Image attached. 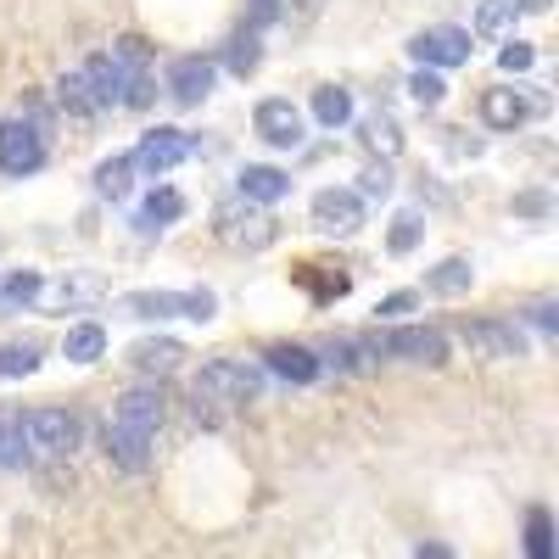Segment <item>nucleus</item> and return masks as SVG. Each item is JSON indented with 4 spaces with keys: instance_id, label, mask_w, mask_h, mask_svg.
<instances>
[{
    "instance_id": "38",
    "label": "nucleus",
    "mask_w": 559,
    "mask_h": 559,
    "mask_svg": "<svg viewBox=\"0 0 559 559\" xmlns=\"http://www.w3.org/2000/svg\"><path fill=\"white\" fill-rule=\"evenodd\" d=\"M408 308H414V292H392V297H381L376 313H381V319H397V313H408Z\"/></svg>"
},
{
    "instance_id": "23",
    "label": "nucleus",
    "mask_w": 559,
    "mask_h": 559,
    "mask_svg": "<svg viewBox=\"0 0 559 559\" xmlns=\"http://www.w3.org/2000/svg\"><path fill=\"white\" fill-rule=\"evenodd\" d=\"M96 191H102L107 202H123V197L134 191V163H129V157H107V163L96 168Z\"/></svg>"
},
{
    "instance_id": "14",
    "label": "nucleus",
    "mask_w": 559,
    "mask_h": 559,
    "mask_svg": "<svg viewBox=\"0 0 559 559\" xmlns=\"http://www.w3.org/2000/svg\"><path fill=\"white\" fill-rule=\"evenodd\" d=\"M236 191H241V202L269 207V202H280V197L292 191V179L280 174V168H269V163H247V168H241V179H236Z\"/></svg>"
},
{
    "instance_id": "3",
    "label": "nucleus",
    "mask_w": 559,
    "mask_h": 559,
    "mask_svg": "<svg viewBox=\"0 0 559 559\" xmlns=\"http://www.w3.org/2000/svg\"><path fill=\"white\" fill-rule=\"evenodd\" d=\"M17 431H23V448H28V453H45V459L73 453L79 437H84L79 414H68V408H34V414L17 419Z\"/></svg>"
},
{
    "instance_id": "37",
    "label": "nucleus",
    "mask_w": 559,
    "mask_h": 559,
    "mask_svg": "<svg viewBox=\"0 0 559 559\" xmlns=\"http://www.w3.org/2000/svg\"><path fill=\"white\" fill-rule=\"evenodd\" d=\"M532 324H537V331H554V324H559V308H554V297H543V302H532V313H526Z\"/></svg>"
},
{
    "instance_id": "39",
    "label": "nucleus",
    "mask_w": 559,
    "mask_h": 559,
    "mask_svg": "<svg viewBox=\"0 0 559 559\" xmlns=\"http://www.w3.org/2000/svg\"><path fill=\"white\" fill-rule=\"evenodd\" d=\"M280 17V0H252V23H274Z\"/></svg>"
},
{
    "instance_id": "26",
    "label": "nucleus",
    "mask_w": 559,
    "mask_h": 559,
    "mask_svg": "<svg viewBox=\"0 0 559 559\" xmlns=\"http://www.w3.org/2000/svg\"><path fill=\"white\" fill-rule=\"evenodd\" d=\"M34 369H39V347L34 342H7V347H0V381L34 376Z\"/></svg>"
},
{
    "instance_id": "25",
    "label": "nucleus",
    "mask_w": 559,
    "mask_h": 559,
    "mask_svg": "<svg viewBox=\"0 0 559 559\" xmlns=\"http://www.w3.org/2000/svg\"><path fill=\"white\" fill-rule=\"evenodd\" d=\"M521 17V0H481L476 12V34H509Z\"/></svg>"
},
{
    "instance_id": "2",
    "label": "nucleus",
    "mask_w": 559,
    "mask_h": 559,
    "mask_svg": "<svg viewBox=\"0 0 559 559\" xmlns=\"http://www.w3.org/2000/svg\"><path fill=\"white\" fill-rule=\"evenodd\" d=\"M118 308L129 319H197V324H207L218 313V297L207 286H197V292H129Z\"/></svg>"
},
{
    "instance_id": "1",
    "label": "nucleus",
    "mask_w": 559,
    "mask_h": 559,
    "mask_svg": "<svg viewBox=\"0 0 559 559\" xmlns=\"http://www.w3.org/2000/svg\"><path fill=\"white\" fill-rule=\"evenodd\" d=\"M163 392L157 386H134L118 397L112 408V426H107V453L123 464V471H146L152 464V448H157V431H163Z\"/></svg>"
},
{
    "instance_id": "31",
    "label": "nucleus",
    "mask_w": 559,
    "mask_h": 559,
    "mask_svg": "<svg viewBox=\"0 0 559 559\" xmlns=\"http://www.w3.org/2000/svg\"><path fill=\"white\" fill-rule=\"evenodd\" d=\"M419 229H426V224H419V213H397V224H392V236H386V247L403 258V252H414L419 247Z\"/></svg>"
},
{
    "instance_id": "24",
    "label": "nucleus",
    "mask_w": 559,
    "mask_h": 559,
    "mask_svg": "<svg viewBox=\"0 0 559 559\" xmlns=\"http://www.w3.org/2000/svg\"><path fill=\"white\" fill-rule=\"evenodd\" d=\"M224 62H229V73H252L258 62H263V45H258V28H241L236 39H229V51H224Z\"/></svg>"
},
{
    "instance_id": "9",
    "label": "nucleus",
    "mask_w": 559,
    "mask_h": 559,
    "mask_svg": "<svg viewBox=\"0 0 559 559\" xmlns=\"http://www.w3.org/2000/svg\"><path fill=\"white\" fill-rule=\"evenodd\" d=\"M386 358H408V364H448V336L431 331V324H403L381 342Z\"/></svg>"
},
{
    "instance_id": "36",
    "label": "nucleus",
    "mask_w": 559,
    "mask_h": 559,
    "mask_svg": "<svg viewBox=\"0 0 559 559\" xmlns=\"http://www.w3.org/2000/svg\"><path fill=\"white\" fill-rule=\"evenodd\" d=\"M28 448H23V431H17V419H7L0 426V464H23Z\"/></svg>"
},
{
    "instance_id": "28",
    "label": "nucleus",
    "mask_w": 559,
    "mask_h": 559,
    "mask_svg": "<svg viewBox=\"0 0 559 559\" xmlns=\"http://www.w3.org/2000/svg\"><path fill=\"white\" fill-rule=\"evenodd\" d=\"M364 146L381 152V157H392V152L403 146V134H397V123H392L386 112H376V118H364Z\"/></svg>"
},
{
    "instance_id": "41",
    "label": "nucleus",
    "mask_w": 559,
    "mask_h": 559,
    "mask_svg": "<svg viewBox=\"0 0 559 559\" xmlns=\"http://www.w3.org/2000/svg\"><path fill=\"white\" fill-rule=\"evenodd\" d=\"M414 559H453V548H442V543H426V548H419Z\"/></svg>"
},
{
    "instance_id": "4",
    "label": "nucleus",
    "mask_w": 559,
    "mask_h": 559,
    "mask_svg": "<svg viewBox=\"0 0 559 559\" xmlns=\"http://www.w3.org/2000/svg\"><path fill=\"white\" fill-rule=\"evenodd\" d=\"M258 392H263V376L247 358H213L197 376V397H207V403H247Z\"/></svg>"
},
{
    "instance_id": "27",
    "label": "nucleus",
    "mask_w": 559,
    "mask_h": 559,
    "mask_svg": "<svg viewBox=\"0 0 559 559\" xmlns=\"http://www.w3.org/2000/svg\"><path fill=\"white\" fill-rule=\"evenodd\" d=\"M526 559H554V521H548V509H526Z\"/></svg>"
},
{
    "instance_id": "20",
    "label": "nucleus",
    "mask_w": 559,
    "mask_h": 559,
    "mask_svg": "<svg viewBox=\"0 0 559 559\" xmlns=\"http://www.w3.org/2000/svg\"><path fill=\"white\" fill-rule=\"evenodd\" d=\"M426 286H431L437 297H464V292L476 286V269L464 263V258H442V263L426 274Z\"/></svg>"
},
{
    "instance_id": "17",
    "label": "nucleus",
    "mask_w": 559,
    "mask_h": 559,
    "mask_svg": "<svg viewBox=\"0 0 559 559\" xmlns=\"http://www.w3.org/2000/svg\"><path fill=\"white\" fill-rule=\"evenodd\" d=\"M179 358H185V347L168 342V336H146V342L129 347V364L146 369V376H168V369H179Z\"/></svg>"
},
{
    "instance_id": "18",
    "label": "nucleus",
    "mask_w": 559,
    "mask_h": 559,
    "mask_svg": "<svg viewBox=\"0 0 559 559\" xmlns=\"http://www.w3.org/2000/svg\"><path fill=\"white\" fill-rule=\"evenodd\" d=\"M39 297H51L57 308H90V302L107 297V286H102L96 274H68V280H57V286H45Z\"/></svg>"
},
{
    "instance_id": "29",
    "label": "nucleus",
    "mask_w": 559,
    "mask_h": 559,
    "mask_svg": "<svg viewBox=\"0 0 559 559\" xmlns=\"http://www.w3.org/2000/svg\"><path fill=\"white\" fill-rule=\"evenodd\" d=\"M39 292H45V280H39L34 269H23V274H12V280H0V302H7V308H28Z\"/></svg>"
},
{
    "instance_id": "32",
    "label": "nucleus",
    "mask_w": 559,
    "mask_h": 559,
    "mask_svg": "<svg viewBox=\"0 0 559 559\" xmlns=\"http://www.w3.org/2000/svg\"><path fill=\"white\" fill-rule=\"evenodd\" d=\"M408 96H414V102H419V107H437V102H442V96H448V84H442V79H437V73H431V68H419V73H414V79H408Z\"/></svg>"
},
{
    "instance_id": "11",
    "label": "nucleus",
    "mask_w": 559,
    "mask_h": 559,
    "mask_svg": "<svg viewBox=\"0 0 559 559\" xmlns=\"http://www.w3.org/2000/svg\"><path fill=\"white\" fill-rule=\"evenodd\" d=\"M313 224L324 229V236H353V229L364 224V202L353 197V191H319L313 197Z\"/></svg>"
},
{
    "instance_id": "13",
    "label": "nucleus",
    "mask_w": 559,
    "mask_h": 559,
    "mask_svg": "<svg viewBox=\"0 0 559 559\" xmlns=\"http://www.w3.org/2000/svg\"><path fill=\"white\" fill-rule=\"evenodd\" d=\"M464 342H471L476 353H487V358H521V353H526V342H521L515 324H498V319L464 324Z\"/></svg>"
},
{
    "instance_id": "34",
    "label": "nucleus",
    "mask_w": 559,
    "mask_h": 559,
    "mask_svg": "<svg viewBox=\"0 0 559 559\" xmlns=\"http://www.w3.org/2000/svg\"><path fill=\"white\" fill-rule=\"evenodd\" d=\"M364 353H369L364 342H331V347H324V358H319V369H324V364H336V369H358V364H364Z\"/></svg>"
},
{
    "instance_id": "35",
    "label": "nucleus",
    "mask_w": 559,
    "mask_h": 559,
    "mask_svg": "<svg viewBox=\"0 0 559 559\" xmlns=\"http://www.w3.org/2000/svg\"><path fill=\"white\" fill-rule=\"evenodd\" d=\"M498 62H503V73H532V62H537V51L526 39H509L503 51H498Z\"/></svg>"
},
{
    "instance_id": "19",
    "label": "nucleus",
    "mask_w": 559,
    "mask_h": 559,
    "mask_svg": "<svg viewBox=\"0 0 559 559\" xmlns=\"http://www.w3.org/2000/svg\"><path fill=\"white\" fill-rule=\"evenodd\" d=\"M62 358L68 364H102L107 358V331L102 324H73V331L62 336Z\"/></svg>"
},
{
    "instance_id": "30",
    "label": "nucleus",
    "mask_w": 559,
    "mask_h": 559,
    "mask_svg": "<svg viewBox=\"0 0 559 559\" xmlns=\"http://www.w3.org/2000/svg\"><path fill=\"white\" fill-rule=\"evenodd\" d=\"M358 202L369 197V202H381V197H392V168L386 163H369L364 174H358V191H353Z\"/></svg>"
},
{
    "instance_id": "8",
    "label": "nucleus",
    "mask_w": 559,
    "mask_h": 559,
    "mask_svg": "<svg viewBox=\"0 0 559 559\" xmlns=\"http://www.w3.org/2000/svg\"><path fill=\"white\" fill-rule=\"evenodd\" d=\"M185 157H191V134H179V129H152V134L129 152L134 174H152V179H163V174L179 168Z\"/></svg>"
},
{
    "instance_id": "10",
    "label": "nucleus",
    "mask_w": 559,
    "mask_h": 559,
    "mask_svg": "<svg viewBox=\"0 0 559 559\" xmlns=\"http://www.w3.org/2000/svg\"><path fill=\"white\" fill-rule=\"evenodd\" d=\"M213 79H218L213 57H179V62L168 68V96H174L179 107H197V102L213 96Z\"/></svg>"
},
{
    "instance_id": "12",
    "label": "nucleus",
    "mask_w": 559,
    "mask_h": 559,
    "mask_svg": "<svg viewBox=\"0 0 559 559\" xmlns=\"http://www.w3.org/2000/svg\"><path fill=\"white\" fill-rule=\"evenodd\" d=\"M263 358H269V369H274V376H286L292 386H308V381H319V353H313V347H302V342H274Z\"/></svg>"
},
{
    "instance_id": "15",
    "label": "nucleus",
    "mask_w": 559,
    "mask_h": 559,
    "mask_svg": "<svg viewBox=\"0 0 559 559\" xmlns=\"http://www.w3.org/2000/svg\"><path fill=\"white\" fill-rule=\"evenodd\" d=\"M218 218H224V241L229 247H247V252H263L269 241H274V224L263 218V213H236V207H218Z\"/></svg>"
},
{
    "instance_id": "33",
    "label": "nucleus",
    "mask_w": 559,
    "mask_h": 559,
    "mask_svg": "<svg viewBox=\"0 0 559 559\" xmlns=\"http://www.w3.org/2000/svg\"><path fill=\"white\" fill-rule=\"evenodd\" d=\"M57 102H62V107H73V112H96V102H90V90H84V73H62Z\"/></svg>"
},
{
    "instance_id": "5",
    "label": "nucleus",
    "mask_w": 559,
    "mask_h": 559,
    "mask_svg": "<svg viewBox=\"0 0 559 559\" xmlns=\"http://www.w3.org/2000/svg\"><path fill=\"white\" fill-rule=\"evenodd\" d=\"M408 51H414V62L419 68H464L471 62V34L464 28H453V23H437V28H419L414 39H408Z\"/></svg>"
},
{
    "instance_id": "7",
    "label": "nucleus",
    "mask_w": 559,
    "mask_h": 559,
    "mask_svg": "<svg viewBox=\"0 0 559 559\" xmlns=\"http://www.w3.org/2000/svg\"><path fill=\"white\" fill-rule=\"evenodd\" d=\"M45 163V134L28 123V118H12L0 123V174H34Z\"/></svg>"
},
{
    "instance_id": "22",
    "label": "nucleus",
    "mask_w": 559,
    "mask_h": 559,
    "mask_svg": "<svg viewBox=\"0 0 559 559\" xmlns=\"http://www.w3.org/2000/svg\"><path fill=\"white\" fill-rule=\"evenodd\" d=\"M179 213H185V197L163 185V191H152V197H146V207H140V229H146V236H152V229H168Z\"/></svg>"
},
{
    "instance_id": "6",
    "label": "nucleus",
    "mask_w": 559,
    "mask_h": 559,
    "mask_svg": "<svg viewBox=\"0 0 559 559\" xmlns=\"http://www.w3.org/2000/svg\"><path fill=\"white\" fill-rule=\"evenodd\" d=\"M252 129L269 140V146L292 152V146H302V129H308V118H302V107H297L292 96H269V102H258Z\"/></svg>"
},
{
    "instance_id": "16",
    "label": "nucleus",
    "mask_w": 559,
    "mask_h": 559,
    "mask_svg": "<svg viewBox=\"0 0 559 559\" xmlns=\"http://www.w3.org/2000/svg\"><path fill=\"white\" fill-rule=\"evenodd\" d=\"M481 118L492 129H521L532 118V102L521 96V90H487V96H481Z\"/></svg>"
},
{
    "instance_id": "21",
    "label": "nucleus",
    "mask_w": 559,
    "mask_h": 559,
    "mask_svg": "<svg viewBox=\"0 0 559 559\" xmlns=\"http://www.w3.org/2000/svg\"><path fill=\"white\" fill-rule=\"evenodd\" d=\"M313 118L324 123V129H342V123H353V96L342 84H324V90H313Z\"/></svg>"
},
{
    "instance_id": "40",
    "label": "nucleus",
    "mask_w": 559,
    "mask_h": 559,
    "mask_svg": "<svg viewBox=\"0 0 559 559\" xmlns=\"http://www.w3.org/2000/svg\"><path fill=\"white\" fill-rule=\"evenodd\" d=\"M515 207H521V213H548V197L532 191V197H515Z\"/></svg>"
}]
</instances>
